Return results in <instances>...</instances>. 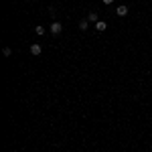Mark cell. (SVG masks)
<instances>
[{
  "mask_svg": "<svg viewBox=\"0 0 152 152\" xmlns=\"http://www.w3.org/2000/svg\"><path fill=\"white\" fill-rule=\"evenodd\" d=\"M2 53H4V55H6V57H10V53H12V51H10V49H8V47H4V51H2Z\"/></svg>",
  "mask_w": 152,
  "mask_h": 152,
  "instance_id": "obj_8",
  "label": "cell"
},
{
  "mask_svg": "<svg viewBox=\"0 0 152 152\" xmlns=\"http://www.w3.org/2000/svg\"><path fill=\"white\" fill-rule=\"evenodd\" d=\"M35 33H37V35H45V27H41V25L35 27Z\"/></svg>",
  "mask_w": 152,
  "mask_h": 152,
  "instance_id": "obj_7",
  "label": "cell"
},
{
  "mask_svg": "<svg viewBox=\"0 0 152 152\" xmlns=\"http://www.w3.org/2000/svg\"><path fill=\"white\" fill-rule=\"evenodd\" d=\"M49 31H51V33H53V35H59V33H61V31H63V27H61V23H53V25H51V29H49Z\"/></svg>",
  "mask_w": 152,
  "mask_h": 152,
  "instance_id": "obj_1",
  "label": "cell"
},
{
  "mask_svg": "<svg viewBox=\"0 0 152 152\" xmlns=\"http://www.w3.org/2000/svg\"><path fill=\"white\" fill-rule=\"evenodd\" d=\"M41 51H43L41 45H31V53H33V55H41Z\"/></svg>",
  "mask_w": 152,
  "mask_h": 152,
  "instance_id": "obj_4",
  "label": "cell"
},
{
  "mask_svg": "<svg viewBox=\"0 0 152 152\" xmlns=\"http://www.w3.org/2000/svg\"><path fill=\"white\" fill-rule=\"evenodd\" d=\"M101 2H103V4H112V2H114V0H101Z\"/></svg>",
  "mask_w": 152,
  "mask_h": 152,
  "instance_id": "obj_9",
  "label": "cell"
},
{
  "mask_svg": "<svg viewBox=\"0 0 152 152\" xmlns=\"http://www.w3.org/2000/svg\"><path fill=\"white\" fill-rule=\"evenodd\" d=\"M116 14H118V16H126V14H128V6H118Z\"/></svg>",
  "mask_w": 152,
  "mask_h": 152,
  "instance_id": "obj_3",
  "label": "cell"
},
{
  "mask_svg": "<svg viewBox=\"0 0 152 152\" xmlns=\"http://www.w3.org/2000/svg\"><path fill=\"white\" fill-rule=\"evenodd\" d=\"M95 31H99V33H103V31H105V23H103V20L95 23Z\"/></svg>",
  "mask_w": 152,
  "mask_h": 152,
  "instance_id": "obj_6",
  "label": "cell"
},
{
  "mask_svg": "<svg viewBox=\"0 0 152 152\" xmlns=\"http://www.w3.org/2000/svg\"><path fill=\"white\" fill-rule=\"evenodd\" d=\"M87 20H89V23H93V25H95V23H99L97 12H89V14H87Z\"/></svg>",
  "mask_w": 152,
  "mask_h": 152,
  "instance_id": "obj_2",
  "label": "cell"
},
{
  "mask_svg": "<svg viewBox=\"0 0 152 152\" xmlns=\"http://www.w3.org/2000/svg\"><path fill=\"white\" fill-rule=\"evenodd\" d=\"M87 29H89V20L85 18V20H81V23H79V31H87Z\"/></svg>",
  "mask_w": 152,
  "mask_h": 152,
  "instance_id": "obj_5",
  "label": "cell"
}]
</instances>
